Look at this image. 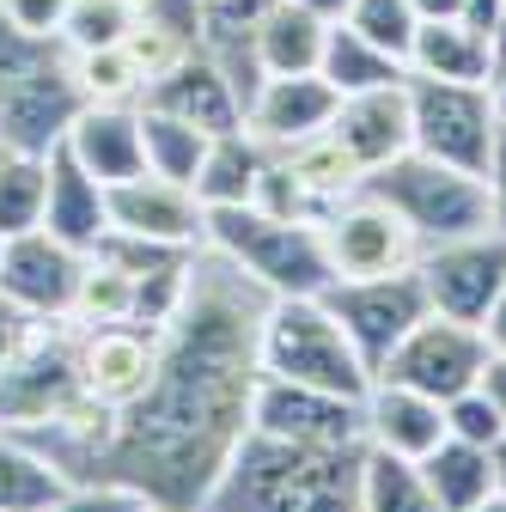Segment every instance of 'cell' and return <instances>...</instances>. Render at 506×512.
I'll return each instance as SVG.
<instances>
[{
	"label": "cell",
	"mask_w": 506,
	"mask_h": 512,
	"mask_svg": "<svg viewBox=\"0 0 506 512\" xmlns=\"http://www.w3.org/2000/svg\"><path fill=\"white\" fill-rule=\"evenodd\" d=\"M269 293L220 250L189 256V287L159 330V366L122 409H80L31 433L68 482H110L147 500V512H202L257 397V317Z\"/></svg>",
	"instance_id": "6da1fadb"
},
{
	"label": "cell",
	"mask_w": 506,
	"mask_h": 512,
	"mask_svg": "<svg viewBox=\"0 0 506 512\" xmlns=\"http://www.w3.org/2000/svg\"><path fill=\"white\" fill-rule=\"evenodd\" d=\"M360 452L244 433L202 512H360Z\"/></svg>",
	"instance_id": "7a4b0ae2"
},
{
	"label": "cell",
	"mask_w": 506,
	"mask_h": 512,
	"mask_svg": "<svg viewBox=\"0 0 506 512\" xmlns=\"http://www.w3.org/2000/svg\"><path fill=\"white\" fill-rule=\"evenodd\" d=\"M257 372L311 384V391H336V397H366L372 391V366L336 324V311L324 293H293L269 299L257 317Z\"/></svg>",
	"instance_id": "3957f363"
},
{
	"label": "cell",
	"mask_w": 506,
	"mask_h": 512,
	"mask_svg": "<svg viewBox=\"0 0 506 512\" xmlns=\"http://www.w3.org/2000/svg\"><path fill=\"white\" fill-rule=\"evenodd\" d=\"M202 244H208V250H220L226 263H238V269L257 281L269 299L324 293V287L336 281V275H330V256H324L318 226H311V220L263 214L257 202H244V208H208Z\"/></svg>",
	"instance_id": "277c9868"
},
{
	"label": "cell",
	"mask_w": 506,
	"mask_h": 512,
	"mask_svg": "<svg viewBox=\"0 0 506 512\" xmlns=\"http://www.w3.org/2000/svg\"><path fill=\"white\" fill-rule=\"evenodd\" d=\"M366 189H372L378 202H391V208L403 214V226L421 238V250L494 226L488 177L458 171V165H439V159H427V153H415V147H409L403 159H391L385 171H372Z\"/></svg>",
	"instance_id": "5b68a950"
},
{
	"label": "cell",
	"mask_w": 506,
	"mask_h": 512,
	"mask_svg": "<svg viewBox=\"0 0 506 512\" xmlns=\"http://www.w3.org/2000/svg\"><path fill=\"white\" fill-rule=\"evenodd\" d=\"M80 409V324L55 317V324H37L31 342L0 366V427L31 439Z\"/></svg>",
	"instance_id": "8992f818"
},
{
	"label": "cell",
	"mask_w": 506,
	"mask_h": 512,
	"mask_svg": "<svg viewBox=\"0 0 506 512\" xmlns=\"http://www.w3.org/2000/svg\"><path fill=\"white\" fill-rule=\"evenodd\" d=\"M409 135H415V153L482 177L488 159H494V141H500L494 86L421 80V74H409Z\"/></svg>",
	"instance_id": "52a82bcc"
},
{
	"label": "cell",
	"mask_w": 506,
	"mask_h": 512,
	"mask_svg": "<svg viewBox=\"0 0 506 512\" xmlns=\"http://www.w3.org/2000/svg\"><path fill=\"white\" fill-rule=\"evenodd\" d=\"M494 348L482 336V324H458V317L446 311H427L421 324L385 354V366H378L372 378H391V384H409V391H427L439 403L464 397L470 384H482Z\"/></svg>",
	"instance_id": "ba28073f"
},
{
	"label": "cell",
	"mask_w": 506,
	"mask_h": 512,
	"mask_svg": "<svg viewBox=\"0 0 506 512\" xmlns=\"http://www.w3.org/2000/svg\"><path fill=\"white\" fill-rule=\"evenodd\" d=\"M318 238H324V256H330L336 281L397 275V269H415V256H421V238L403 226V214L391 202H378L366 183L318 220Z\"/></svg>",
	"instance_id": "9c48e42d"
},
{
	"label": "cell",
	"mask_w": 506,
	"mask_h": 512,
	"mask_svg": "<svg viewBox=\"0 0 506 512\" xmlns=\"http://www.w3.org/2000/svg\"><path fill=\"white\" fill-rule=\"evenodd\" d=\"M324 305L336 311V324L348 330V342L360 348V360H366L372 372L385 366V354L433 311L415 269L372 275V281H330V287H324Z\"/></svg>",
	"instance_id": "30bf717a"
},
{
	"label": "cell",
	"mask_w": 506,
	"mask_h": 512,
	"mask_svg": "<svg viewBox=\"0 0 506 512\" xmlns=\"http://www.w3.org/2000/svg\"><path fill=\"white\" fill-rule=\"evenodd\" d=\"M415 275L427 287V305L458 317V324H482L488 305L506 287V232H470V238H446L427 244L415 256Z\"/></svg>",
	"instance_id": "8fae6325"
},
{
	"label": "cell",
	"mask_w": 506,
	"mask_h": 512,
	"mask_svg": "<svg viewBox=\"0 0 506 512\" xmlns=\"http://www.w3.org/2000/svg\"><path fill=\"white\" fill-rule=\"evenodd\" d=\"M250 433H269L287 445H366V415H360V397L311 391V384H287V378H257Z\"/></svg>",
	"instance_id": "7c38bea8"
},
{
	"label": "cell",
	"mask_w": 506,
	"mask_h": 512,
	"mask_svg": "<svg viewBox=\"0 0 506 512\" xmlns=\"http://www.w3.org/2000/svg\"><path fill=\"white\" fill-rule=\"evenodd\" d=\"M80 269H86V256H80V250H68L61 238H49L43 226L0 244V293H7L19 311H31L37 324L74 317Z\"/></svg>",
	"instance_id": "4fadbf2b"
},
{
	"label": "cell",
	"mask_w": 506,
	"mask_h": 512,
	"mask_svg": "<svg viewBox=\"0 0 506 512\" xmlns=\"http://www.w3.org/2000/svg\"><path fill=\"white\" fill-rule=\"evenodd\" d=\"M159 366V330L147 324H86L80 330V397L86 409H122L147 391Z\"/></svg>",
	"instance_id": "5bb4252c"
},
{
	"label": "cell",
	"mask_w": 506,
	"mask_h": 512,
	"mask_svg": "<svg viewBox=\"0 0 506 512\" xmlns=\"http://www.w3.org/2000/svg\"><path fill=\"white\" fill-rule=\"evenodd\" d=\"M208 226V208L196 202L189 183L171 177H129V183H110V232H129L147 244H171V250H196Z\"/></svg>",
	"instance_id": "9a60e30c"
},
{
	"label": "cell",
	"mask_w": 506,
	"mask_h": 512,
	"mask_svg": "<svg viewBox=\"0 0 506 512\" xmlns=\"http://www.w3.org/2000/svg\"><path fill=\"white\" fill-rule=\"evenodd\" d=\"M141 104L147 110H165L177 122H196L202 135H232V128H244V98L232 92L226 68H220L208 49H189L183 61H171L159 80H147Z\"/></svg>",
	"instance_id": "2e32d148"
},
{
	"label": "cell",
	"mask_w": 506,
	"mask_h": 512,
	"mask_svg": "<svg viewBox=\"0 0 506 512\" xmlns=\"http://www.w3.org/2000/svg\"><path fill=\"white\" fill-rule=\"evenodd\" d=\"M336 86L324 74H269L257 86V98L244 104V128L257 135L269 153L305 141V135H324L330 116H336Z\"/></svg>",
	"instance_id": "e0dca14e"
},
{
	"label": "cell",
	"mask_w": 506,
	"mask_h": 512,
	"mask_svg": "<svg viewBox=\"0 0 506 512\" xmlns=\"http://www.w3.org/2000/svg\"><path fill=\"white\" fill-rule=\"evenodd\" d=\"M330 135L342 141V153L372 177L391 159H403L415 147L409 135V80L403 86H378V92H348L330 116Z\"/></svg>",
	"instance_id": "ac0fdd59"
},
{
	"label": "cell",
	"mask_w": 506,
	"mask_h": 512,
	"mask_svg": "<svg viewBox=\"0 0 506 512\" xmlns=\"http://www.w3.org/2000/svg\"><path fill=\"white\" fill-rule=\"evenodd\" d=\"M360 415H366L372 452H391L409 464H421L446 439V403L427 391H409V384H391V378H372V391L360 397Z\"/></svg>",
	"instance_id": "d6986e66"
},
{
	"label": "cell",
	"mask_w": 506,
	"mask_h": 512,
	"mask_svg": "<svg viewBox=\"0 0 506 512\" xmlns=\"http://www.w3.org/2000/svg\"><path fill=\"white\" fill-rule=\"evenodd\" d=\"M80 171H92L104 189L110 183H129L147 171V153H141V104H86L61 141Z\"/></svg>",
	"instance_id": "ffe728a7"
},
{
	"label": "cell",
	"mask_w": 506,
	"mask_h": 512,
	"mask_svg": "<svg viewBox=\"0 0 506 512\" xmlns=\"http://www.w3.org/2000/svg\"><path fill=\"white\" fill-rule=\"evenodd\" d=\"M43 232L61 238L68 250H98V238L110 232V189L80 171L68 153H49V189H43Z\"/></svg>",
	"instance_id": "44dd1931"
},
{
	"label": "cell",
	"mask_w": 506,
	"mask_h": 512,
	"mask_svg": "<svg viewBox=\"0 0 506 512\" xmlns=\"http://www.w3.org/2000/svg\"><path fill=\"white\" fill-rule=\"evenodd\" d=\"M500 49L488 31H476L470 19H421L415 43H409V74L421 80H464V86H494Z\"/></svg>",
	"instance_id": "7402d4cb"
},
{
	"label": "cell",
	"mask_w": 506,
	"mask_h": 512,
	"mask_svg": "<svg viewBox=\"0 0 506 512\" xmlns=\"http://www.w3.org/2000/svg\"><path fill=\"white\" fill-rule=\"evenodd\" d=\"M263 165H269V147L250 135V128H232V135H214L208 153H202V171H196V202L202 208H244L257 202V183H263Z\"/></svg>",
	"instance_id": "603a6c76"
},
{
	"label": "cell",
	"mask_w": 506,
	"mask_h": 512,
	"mask_svg": "<svg viewBox=\"0 0 506 512\" xmlns=\"http://www.w3.org/2000/svg\"><path fill=\"white\" fill-rule=\"evenodd\" d=\"M324 37H330V19L293 7V0H275V7L263 13V25L250 31V49H257L263 80L269 74H318Z\"/></svg>",
	"instance_id": "cb8c5ba5"
},
{
	"label": "cell",
	"mask_w": 506,
	"mask_h": 512,
	"mask_svg": "<svg viewBox=\"0 0 506 512\" xmlns=\"http://www.w3.org/2000/svg\"><path fill=\"white\" fill-rule=\"evenodd\" d=\"M287 171H293V183L305 189V196L311 202H318V214H330L342 196H354V189L366 183V171L342 153V141L330 135V128H324V135H305V141H293V147H281L275 153Z\"/></svg>",
	"instance_id": "d4e9b609"
},
{
	"label": "cell",
	"mask_w": 506,
	"mask_h": 512,
	"mask_svg": "<svg viewBox=\"0 0 506 512\" xmlns=\"http://www.w3.org/2000/svg\"><path fill=\"white\" fill-rule=\"evenodd\" d=\"M421 476H427V488L439 494V506H446V512H470V506H482V500L500 488V482H494V452L464 445V439H452V433L421 458Z\"/></svg>",
	"instance_id": "484cf974"
},
{
	"label": "cell",
	"mask_w": 506,
	"mask_h": 512,
	"mask_svg": "<svg viewBox=\"0 0 506 512\" xmlns=\"http://www.w3.org/2000/svg\"><path fill=\"white\" fill-rule=\"evenodd\" d=\"M318 74H324V80L336 86V98H348V92H378V86H403V80H409V61L385 55L378 43H366V37H360V31H348V25H330Z\"/></svg>",
	"instance_id": "4316f807"
},
{
	"label": "cell",
	"mask_w": 506,
	"mask_h": 512,
	"mask_svg": "<svg viewBox=\"0 0 506 512\" xmlns=\"http://www.w3.org/2000/svg\"><path fill=\"white\" fill-rule=\"evenodd\" d=\"M360 512H446L427 488L421 464L391 458V452H360Z\"/></svg>",
	"instance_id": "83f0119b"
},
{
	"label": "cell",
	"mask_w": 506,
	"mask_h": 512,
	"mask_svg": "<svg viewBox=\"0 0 506 512\" xmlns=\"http://www.w3.org/2000/svg\"><path fill=\"white\" fill-rule=\"evenodd\" d=\"M61 488H68V476H61L31 439L0 427V512H43Z\"/></svg>",
	"instance_id": "f1b7e54d"
},
{
	"label": "cell",
	"mask_w": 506,
	"mask_h": 512,
	"mask_svg": "<svg viewBox=\"0 0 506 512\" xmlns=\"http://www.w3.org/2000/svg\"><path fill=\"white\" fill-rule=\"evenodd\" d=\"M208 141H214V135H202L196 122H177V116H165V110H147V104H141V153H147V171H153V177L196 183Z\"/></svg>",
	"instance_id": "f546056e"
},
{
	"label": "cell",
	"mask_w": 506,
	"mask_h": 512,
	"mask_svg": "<svg viewBox=\"0 0 506 512\" xmlns=\"http://www.w3.org/2000/svg\"><path fill=\"white\" fill-rule=\"evenodd\" d=\"M135 275L110 263L104 250H86V269H80V293H74V324H135Z\"/></svg>",
	"instance_id": "4dcf8cb0"
},
{
	"label": "cell",
	"mask_w": 506,
	"mask_h": 512,
	"mask_svg": "<svg viewBox=\"0 0 506 512\" xmlns=\"http://www.w3.org/2000/svg\"><path fill=\"white\" fill-rule=\"evenodd\" d=\"M43 189H49V153H0V244L43 226Z\"/></svg>",
	"instance_id": "1f68e13d"
},
{
	"label": "cell",
	"mask_w": 506,
	"mask_h": 512,
	"mask_svg": "<svg viewBox=\"0 0 506 512\" xmlns=\"http://www.w3.org/2000/svg\"><path fill=\"white\" fill-rule=\"evenodd\" d=\"M74 80H80L86 104H141V92H147V74L135 68V55L122 43L74 55Z\"/></svg>",
	"instance_id": "d6a6232c"
},
{
	"label": "cell",
	"mask_w": 506,
	"mask_h": 512,
	"mask_svg": "<svg viewBox=\"0 0 506 512\" xmlns=\"http://www.w3.org/2000/svg\"><path fill=\"white\" fill-rule=\"evenodd\" d=\"M336 25H348V31H360L366 43H378L385 55L409 61V43H415L421 13H415V0H348V13H342Z\"/></svg>",
	"instance_id": "836d02e7"
},
{
	"label": "cell",
	"mask_w": 506,
	"mask_h": 512,
	"mask_svg": "<svg viewBox=\"0 0 506 512\" xmlns=\"http://www.w3.org/2000/svg\"><path fill=\"white\" fill-rule=\"evenodd\" d=\"M135 25V7L129 0H74L68 19H61V49L68 55H86V49H116Z\"/></svg>",
	"instance_id": "e575fe53"
},
{
	"label": "cell",
	"mask_w": 506,
	"mask_h": 512,
	"mask_svg": "<svg viewBox=\"0 0 506 512\" xmlns=\"http://www.w3.org/2000/svg\"><path fill=\"white\" fill-rule=\"evenodd\" d=\"M275 0H202V49L226 55V49H250V31L263 25V13Z\"/></svg>",
	"instance_id": "d590c367"
},
{
	"label": "cell",
	"mask_w": 506,
	"mask_h": 512,
	"mask_svg": "<svg viewBox=\"0 0 506 512\" xmlns=\"http://www.w3.org/2000/svg\"><path fill=\"white\" fill-rule=\"evenodd\" d=\"M446 433L464 439V445H482V452H494V445L506 439V415H500V403L482 391V384H470L464 397L446 403Z\"/></svg>",
	"instance_id": "8d00e7d4"
},
{
	"label": "cell",
	"mask_w": 506,
	"mask_h": 512,
	"mask_svg": "<svg viewBox=\"0 0 506 512\" xmlns=\"http://www.w3.org/2000/svg\"><path fill=\"white\" fill-rule=\"evenodd\" d=\"M43 512H147V500L129 488H110V482H68Z\"/></svg>",
	"instance_id": "74e56055"
},
{
	"label": "cell",
	"mask_w": 506,
	"mask_h": 512,
	"mask_svg": "<svg viewBox=\"0 0 506 512\" xmlns=\"http://www.w3.org/2000/svg\"><path fill=\"white\" fill-rule=\"evenodd\" d=\"M74 0H0V19L25 37H61V19H68Z\"/></svg>",
	"instance_id": "f35d334b"
},
{
	"label": "cell",
	"mask_w": 506,
	"mask_h": 512,
	"mask_svg": "<svg viewBox=\"0 0 506 512\" xmlns=\"http://www.w3.org/2000/svg\"><path fill=\"white\" fill-rule=\"evenodd\" d=\"M31 330H37V317H31V311H19L7 293H0V366H7V360L31 342Z\"/></svg>",
	"instance_id": "ab89813d"
},
{
	"label": "cell",
	"mask_w": 506,
	"mask_h": 512,
	"mask_svg": "<svg viewBox=\"0 0 506 512\" xmlns=\"http://www.w3.org/2000/svg\"><path fill=\"white\" fill-rule=\"evenodd\" d=\"M488 208H494V232H506V122H500V141H494V159H488Z\"/></svg>",
	"instance_id": "60d3db41"
},
{
	"label": "cell",
	"mask_w": 506,
	"mask_h": 512,
	"mask_svg": "<svg viewBox=\"0 0 506 512\" xmlns=\"http://www.w3.org/2000/svg\"><path fill=\"white\" fill-rule=\"evenodd\" d=\"M482 336H488V348L494 354H506V287H500V299L488 305V317H482Z\"/></svg>",
	"instance_id": "b9f144b4"
},
{
	"label": "cell",
	"mask_w": 506,
	"mask_h": 512,
	"mask_svg": "<svg viewBox=\"0 0 506 512\" xmlns=\"http://www.w3.org/2000/svg\"><path fill=\"white\" fill-rule=\"evenodd\" d=\"M482 391L500 403V415H506V354H494L488 360V372H482Z\"/></svg>",
	"instance_id": "7bdbcfd3"
},
{
	"label": "cell",
	"mask_w": 506,
	"mask_h": 512,
	"mask_svg": "<svg viewBox=\"0 0 506 512\" xmlns=\"http://www.w3.org/2000/svg\"><path fill=\"white\" fill-rule=\"evenodd\" d=\"M464 7H470V0H415L421 19H464Z\"/></svg>",
	"instance_id": "ee69618b"
},
{
	"label": "cell",
	"mask_w": 506,
	"mask_h": 512,
	"mask_svg": "<svg viewBox=\"0 0 506 512\" xmlns=\"http://www.w3.org/2000/svg\"><path fill=\"white\" fill-rule=\"evenodd\" d=\"M464 19H470L476 31H488V37H494V19H500V0H470V7H464Z\"/></svg>",
	"instance_id": "f6af8a7d"
},
{
	"label": "cell",
	"mask_w": 506,
	"mask_h": 512,
	"mask_svg": "<svg viewBox=\"0 0 506 512\" xmlns=\"http://www.w3.org/2000/svg\"><path fill=\"white\" fill-rule=\"evenodd\" d=\"M293 7H305V13H318V19H330V25H336V19L348 13V0H293Z\"/></svg>",
	"instance_id": "bcb514c9"
},
{
	"label": "cell",
	"mask_w": 506,
	"mask_h": 512,
	"mask_svg": "<svg viewBox=\"0 0 506 512\" xmlns=\"http://www.w3.org/2000/svg\"><path fill=\"white\" fill-rule=\"evenodd\" d=\"M494 104H500V122H506V55H500V68H494Z\"/></svg>",
	"instance_id": "7dc6e473"
},
{
	"label": "cell",
	"mask_w": 506,
	"mask_h": 512,
	"mask_svg": "<svg viewBox=\"0 0 506 512\" xmlns=\"http://www.w3.org/2000/svg\"><path fill=\"white\" fill-rule=\"evenodd\" d=\"M470 512H506V488H494V494H488L482 506H470Z\"/></svg>",
	"instance_id": "c3c4849f"
},
{
	"label": "cell",
	"mask_w": 506,
	"mask_h": 512,
	"mask_svg": "<svg viewBox=\"0 0 506 512\" xmlns=\"http://www.w3.org/2000/svg\"><path fill=\"white\" fill-rule=\"evenodd\" d=\"M494 482H500V488H506V439H500V445H494Z\"/></svg>",
	"instance_id": "681fc988"
},
{
	"label": "cell",
	"mask_w": 506,
	"mask_h": 512,
	"mask_svg": "<svg viewBox=\"0 0 506 512\" xmlns=\"http://www.w3.org/2000/svg\"><path fill=\"white\" fill-rule=\"evenodd\" d=\"M494 49L506 55V0H500V19H494Z\"/></svg>",
	"instance_id": "f907efd6"
},
{
	"label": "cell",
	"mask_w": 506,
	"mask_h": 512,
	"mask_svg": "<svg viewBox=\"0 0 506 512\" xmlns=\"http://www.w3.org/2000/svg\"><path fill=\"white\" fill-rule=\"evenodd\" d=\"M129 7H141V0H129Z\"/></svg>",
	"instance_id": "816d5d0a"
},
{
	"label": "cell",
	"mask_w": 506,
	"mask_h": 512,
	"mask_svg": "<svg viewBox=\"0 0 506 512\" xmlns=\"http://www.w3.org/2000/svg\"><path fill=\"white\" fill-rule=\"evenodd\" d=\"M0 153H7V147H0Z\"/></svg>",
	"instance_id": "f5cc1de1"
}]
</instances>
